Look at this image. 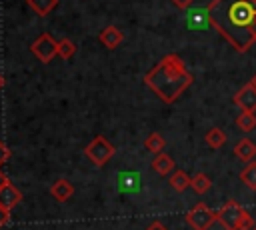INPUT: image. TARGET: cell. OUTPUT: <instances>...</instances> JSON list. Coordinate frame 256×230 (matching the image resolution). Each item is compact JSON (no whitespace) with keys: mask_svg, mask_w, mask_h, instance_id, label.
I'll return each mask as SVG.
<instances>
[{"mask_svg":"<svg viewBox=\"0 0 256 230\" xmlns=\"http://www.w3.org/2000/svg\"><path fill=\"white\" fill-rule=\"evenodd\" d=\"M190 186H192V190H194L196 194H204V192H208V190H210L212 180H210V176H208V174L198 172V174H194V176H192Z\"/></svg>","mask_w":256,"mask_h":230,"instance_id":"obj_18","label":"cell"},{"mask_svg":"<svg viewBox=\"0 0 256 230\" xmlns=\"http://www.w3.org/2000/svg\"><path fill=\"white\" fill-rule=\"evenodd\" d=\"M164 146H166V142H164V138H162L158 132L148 134V138L144 140V148H146L148 152H152L154 156H156V154H160V152L164 150Z\"/></svg>","mask_w":256,"mask_h":230,"instance_id":"obj_19","label":"cell"},{"mask_svg":"<svg viewBox=\"0 0 256 230\" xmlns=\"http://www.w3.org/2000/svg\"><path fill=\"white\" fill-rule=\"evenodd\" d=\"M192 2H194V0H172V4H174L176 8H180V10H188V8L192 6Z\"/></svg>","mask_w":256,"mask_h":230,"instance_id":"obj_25","label":"cell"},{"mask_svg":"<svg viewBox=\"0 0 256 230\" xmlns=\"http://www.w3.org/2000/svg\"><path fill=\"white\" fill-rule=\"evenodd\" d=\"M204 140H206V144H208L210 148L218 150V148H222V146L226 144V134H224L222 128H210V130L206 132Z\"/></svg>","mask_w":256,"mask_h":230,"instance_id":"obj_15","label":"cell"},{"mask_svg":"<svg viewBox=\"0 0 256 230\" xmlns=\"http://www.w3.org/2000/svg\"><path fill=\"white\" fill-rule=\"evenodd\" d=\"M22 200V192L8 180L2 188H0V206H4V208H8V210H12L18 202Z\"/></svg>","mask_w":256,"mask_h":230,"instance_id":"obj_8","label":"cell"},{"mask_svg":"<svg viewBox=\"0 0 256 230\" xmlns=\"http://www.w3.org/2000/svg\"><path fill=\"white\" fill-rule=\"evenodd\" d=\"M174 160L168 156V154H164V152H160V154H156L154 156V160H152V170L156 172V174H160V176H168L170 172H174Z\"/></svg>","mask_w":256,"mask_h":230,"instance_id":"obj_13","label":"cell"},{"mask_svg":"<svg viewBox=\"0 0 256 230\" xmlns=\"http://www.w3.org/2000/svg\"><path fill=\"white\" fill-rule=\"evenodd\" d=\"M8 222H10V210L4 208V206H0V228L6 226Z\"/></svg>","mask_w":256,"mask_h":230,"instance_id":"obj_24","label":"cell"},{"mask_svg":"<svg viewBox=\"0 0 256 230\" xmlns=\"http://www.w3.org/2000/svg\"><path fill=\"white\" fill-rule=\"evenodd\" d=\"M236 126L242 130V132H252L256 128V114L254 112H242L238 118H236Z\"/></svg>","mask_w":256,"mask_h":230,"instance_id":"obj_20","label":"cell"},{"mask_svg":"<svg viewBox=\"0 0 256 230\" xmlns=\"http://www.w3.org/2000/svg\"><path fill=\"white\" fill-rule=\"evenodd\" d=\"M144 230H168V228H166V226H164L162 222H158V220H156V222H152V224H148V226H146Z\"/></svg>","mask_w":256,"mask_h":230,"instance_id":"obj_26","label":"cell"},{"mask_svg":"<svg viewBox=\"0 0 256 230\" xmlns=\"http://www.w3.org/2000/svg\"><path fill=\"white\" fill-rule=\"evenodd\" d=\"M244 216H246V210L236 200H226L222 208L216 212V220L224 226V230H238Z\"/></svg>","mask_w":256,"mask_h":230,"instance_id":"obj_4","label":"cell"},{"mask_svg":"<svg viewBox=\"0 0 256 230\" xmlns=\"http://www.w3.org/2000/svg\"><path fill=\"white\" fill-rule=\"evenodd\" d=\"M186 24H188L190 28H206V26H212V24H210L208 6H206V8L188 10V12H186Z\"/></svg>","mask_w":256,"mask_h":230,"instance_id":"obj_9","label":"cell"},{"mask_svg":"<svg viewBox=\"0 0 256 230\" xmlns=\"http://www.w3.org/2000/svg\"><path fill=\"white\" fill-rule=\"evenodd\" d=\"M240 180H242L244 186H248L250 190L256 192V162H254V160L248 162V164L242 168V172H240Z\"/></svg>","mask_w":256,"mask_h":230,"instance_id":"obj_16","label":"cell"},{"mask_svg":"<svg viewBox=\"0 0 256 230\" xmlns=\"http://www.w3.org/2000/svg\"><path fill=\"white\" fill-rule=\"evenodd\" d=\"M30 50L36 54V58H38L40 62H50L54 56H58V42H56L50 34H40V36L32 42Z\"/></svg>","mask_w":256,"mask_h":230,"instance_id":"obj_6","label":"cell"},{"mask_svg":"<svg viewBox=\"0 0 256 230\" xmlns=\"http://www.w3.org/2000/svg\"><path fill=\"white\" fill-rule=\"evenodd\" d=\"M234 154H236V158H240L242 162L248 164V162H252V160L256 158V144H254L250 138H242V140L236 142Z\"/></svg>","mask_w":256,"mask_h":230,"instance_id":"obj_11","label":"cell"},{"mask_svg":"<svg viewBox=\"0 0 256 230\" xmlns=\"http://www.w3.org/2000/svg\"><path fill=\"white\" fill-rule=\"evenodd\" d=\"M186 222L192 230H210V226L216 222V212L208 204L198 202L186 212Z\"/></svg>","mask_w":256,"mask_h":230,"instance_id":"obj_3","label":"cell"},{"mask_svg":"<svg viewBox=\"0 0 256 230\" xmlns=\"http://www.w3.org/2000/svg\"><path fill=\"white\" fill-rule=\"evenodd\" d=\"M100 42L106 46V48H110V50H114V48H118L120 44H122V40H124V34H122V30L120 28H116V26H106L102 32H100Z\"/></svg>","mask_w":256,"mask_h":230,"instance_id":"obj_10","label":"cell"},{"mask_svg":"<svg viewBox=\"0 0 256 230\" xmlns=\"http://www.w3.org/2000/svg\"><path fill=\"white\" fill-rule=\"evenodd\" d=\"M252 230H256V224H254V228H252Z\"/></svg>","mask_w":256,"mask_h":230,"instance_id":"obj_30","label":"cell"},{"mask_svg":"<svg viewBox=\"0 0 256 230\" xmlns=\"http://www.w3.org/2000/svg\"><path fill=\"white\" fill-rule=\"evenodd\" d=\"M74 52H76V44H74L72 40L64 38V40H60V42H58V56H60V58L70 60V58L74 56Z\"/></svg>","mask_w":256,"mask_h":230,"instance_id":"obj_22","label":"cell"},{"mask_svg":"<svg viewBox=\"0 0 256 230\" xmlns=\"http://www.w3.org/2000/svg\"><path fill=\"white\" fill-rule=\"evenodd\" d=\"M250 84H252V86H254V88H256V74H254V76H252V80H250Z\"/></svg>","mask_w":256,"mask_h":230,"instance_id":"obj_28","label":"cell"},{"mask_svg":"<svg viewBox=\"0 0 256 230\" xmlns=\"http://www.w3.org/2000/svg\"><path fill=\"white\" fill-rule=\"evenodd\" d=\"M234 104L242 110V112H256V88L248 82L244 84L236 94H234Z\"/></svg>","mask_w":256,"mask_h":230,"instance_id":"obj_7","label":"cell"},{"mask_svg":"<svg viewBox=\"0 0 256 230\" xmlns=\"http://www.w3.org/2000/svg\"><path fill=\"white\" fill-rule=\"evenodd\" d=\"M6 182H8V178H6V174H2V172H0V188H2V186H4Z\"/></svg>","mask_w":256,"mask_h":230,"instance_id":"obj_27","label":"cell"},{"mask_svg":"<svg viewBox=\"0 0 256 230\" xmlns=\"http://www.w3.org/2000/svg\"><path fill=\"white\" fill-rule=\"evenodd\" d=\"M208 12L212 28H216L236 52L242 54L254 44L250 28L256 20V0H212Z\"/></svg>","mask_w":256,"mask_h":230,"instance_id":"obj_1","label":"cell"},{"mask_svg":"<svg viewBox=\"0 0 256 230\" xmlns=\"http://www.w3.org/2000/svg\"><path fill=\"white\" fill-rule=\"evenodd\" d=\"M26 2L38 16H46L58 6V0H26Z\"/></svg>","mask_w":256,"mask_h":230,"instance_id":"obj_17","label":"cell"},{"mask_svg":"<svg viewBox=\"0 0 256 230\" xmlns=\"http://www.w3.org/2000/svg\"><path fill=\"white\" fill-rule=\"evenodd\" d=\"M120 190L122 192H134L138 188V174L136 172H128V174H120Z\"/></svg>","mask_w":256,"mask_h":230,"instance_id":"obj_21","label":"cell"},{"mask_svg":"<svg viewBox=\"0 0 256 230\" xmlns=\"http://www.w3.org/2000/svg\"><path fill=\"white\" fill-rule=\"evenodd\" d=\"M2 84H4V80H2V76H0V88H2Z\"/></svg>","mask_w":256,"mask_h":230,"instance_id":"obj_29","label":"cell"},{"mask_svg":"<svg viewBox=\"0 0 256 230\" xmlns=\"http://www.w3.org/2000/svg\"><path fill=\"white\" fill-rule=\"evenodd\" d=\"M168 182H170V186H172L176 192H184V190L190 186V182H192V176H188L184 170H174V172L170 174Z\"/></svg>","mask_w":256,"mask_h":230,"instance_id":"obj_14","label":"cell"},{"mask_svg":"<svg viewBox=\"0 0 256 230\" xmlns=\"http://www.w3.org/2000/svg\"><path fill=\"white\" fill-rule=\"evenodd\" d=\"M84 154L90 158V162H94L96 166H104L112 156H114V146L104 138V136H96L86 148Z\"/></svg>","mask_w":256,"mask_h":230,"instance_id":"obj_5","label":"cell"},{"mask_svg":"<svg viewBox=\"0 0 256 230\" xmlns=\"http://www.w3.org/2000/svg\"><path fill=\"white\" fill-rule=\"evenodd\" d=\"M50 194L54 196V200L66 202V200L74 194V186H72L66 178H58V180H54V184L50 186Z\"/></svg>","mask_w":256,"mask_h":230,"instance_id":"obj_12","label":"cell"},{"mask_svg":"<svg viewBox=\"0 0 256 230\" xmlns=\"http://www.w3.org/2000/svg\"><path fill=\"white\" fill-rule=\"evenodd\" d=\"M192 74L186 70L184 62L176 54H166L144 76V84L166 104H172L192 84Z\"/></svg>","mask_w":256,"mask_h":230,"instance_id":"obj_2","label":"cell"},{"mask_svg":"<svg viewBox=\"0 0 256 230\" xmlns=\"http://www.w3.org/2000/svg\"><path fill=\"white\" fill-rule=\"evenodd\" d=\"M8 158H10V148L0 140V166H2V164H6V160H8Z\"/></svg>","mask_w":256,"mask_h":230,"instance_id":"obj_23","label":"cell"}]
</instances>
